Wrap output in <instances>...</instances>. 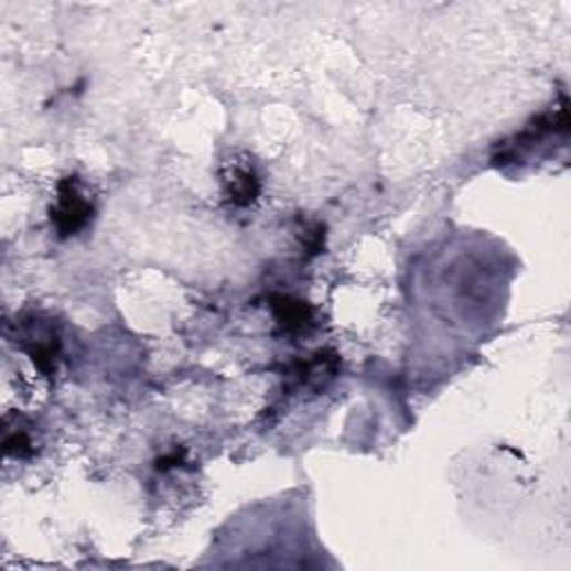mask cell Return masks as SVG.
Masks as SVG:
<instances>
[{"label":"cell","instance_id":"6da1fadb","mask_svg":"<svg viewBox=\"0 0 571 571\" xmlns=\"http://www.w3.org/2000/svg\"><path fill=\"white\" fill-rule=\"evenodd\" d=\"M94 217V202L78 176H65L56 187V200L50 208L52 226L61 237L78 235Z\"/></svg>","mask_w":571,"mask_h":571},{"label":"cell","instance_id":"7a4b0ae2","mask_svg":"<svg viewBox=\"0 0 571 571\" xmlns=\"http://www.w3.org/2000/svg\"><path fill=\"white\" fill-rule=\"evenodd\" d=\"M224 195L233 206L246 208L255 204L261 193V181L255 165L248 159H230L222 170Z\"/></svg>","mask_w":571,"mask_h":571},{"label":"cell","instance_id":"3957f363","mask_svg":"<svg viewBox=\"0 0 571 571\" xmlns=\"http://www.w3.org/2000/svg\"><path fill=\"white\" fill-rule=\"evenodd\" d=\"M21 326H23V335H21L19 344L32 357L34 366L43 375H52L56 370V359H58V353H61L58 335L50 326H45L36 320L25 322Z\"/></svg>","mask_w":571,"mask_h":571},{"label":"cell","instance_id":"277c9868","mask_svg":"<svg viewBox=\"0 0 571 571\" xmlns=\"http://www.w3.org/2000/svg\"><path fill=\"white\" fill-rule=\"evenodd\" d=\"M270 309L274 315L277 326L281 328L283 335H302L309 333L315 326V311L311 304L289 298V295H272L270 298Z\"/></svg>","mask_w":571,"mask_h":571},{"label":"cell","instance_id":"5b68a950","mask_svg":"<svg viewBox=\"0 0 571 571\" xmlns=\"http://www.w3.org/2000/svg\"><path fill=\"white\" fill-rule=\"evenodd\" d=\"M6 453L10 457H30L34 455V440L28 429H12L10 422H6Z\"/></svg>","mask_w":571,"mask_h":571}]
</instances>
